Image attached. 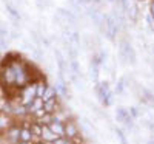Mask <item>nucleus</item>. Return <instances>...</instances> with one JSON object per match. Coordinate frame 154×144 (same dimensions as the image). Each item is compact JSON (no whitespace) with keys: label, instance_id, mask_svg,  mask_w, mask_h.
<instances>
[{"label":"nucleus","instance_id":"obj_1","mask_svg":"<svg viewBox=\"0 0 154 144\" xmlns=\"http://www.w3.org/2000/svg\"><path fill=\"white\" fill-rule=\"evenodd\" d=\"M80 135H82V130H80V127L77 126V123L74 119L65 121V136L66 138H69L74 144H82Z\"/></svg>","mask_w":154,"mask_h":144},{"label":"nucleus","instance_id":"obj_2","mask_svg":"<svg viewBox=\"0 0 154 144\" xmlns=\"http://www.w3.org/2000/svg\"><path fill=\"white\" fill-rule=\"evenodd\" d=\"M103 20H105V28H106L105 36L109 39V41H114L116 36H117V33H119V25H117V22H116L114 17L109 16V14H103Z\"/></svg>","mask_w":154,"mask_h":144},{"label":"nucleus","instance_id":"obj_3","mask_svg":"<svg viewBox=\"0 0 154 144\" xmlns=\"http://www.w3.org/2000/svg\"><path fill=\"white\" fill-rule=\"evenodd\" d=\"M119 50L123 51V53L126 54L128 57V62H130L131 65H136L137 64V54H136V50L133 48V45L126 41V39H122V41L119 42Z\"/></svg>","mask_w":154,"mask_h":144},{"label":"nucleus","instance_id":"obj_4","mask_svg":"<svg viewBox=\"0 0 154 144\" xmlns=\"http://www.w3.org/2000/svg\"><path fill=\"white\" fill-rule=\"evenodd\" d=\"M48 127L53 130L57 136H65V123L60 121V119H57V118H54L53 123H51Z\"/></svg>","mask_w":154,"mask_h":144},{"label":"nucleus","instance_id":"obj_5","mask_svg":"<svg viewBox=\"0 0 154 144\" xmlns=\"http://www.w3.org/2000/svg\"><path fill=\"white\" fill-rule=\"evenodd\" d=\"M57 14L65 20V22H68V23H71V25H74V23H77V17L74 16V12H71L69 9H66V8H59L57 9Z\"/></svg>","mask_w":154,"mask_h":144},{"label":"nucleus","instance_id":"obj_6","mask_svg":"<svg viewBox=\"0 0 154 144\" xmlns=\"http://www.w3.org/2000/svg\"><path fill=\"white\" fill-rule=\"evenodd\" d=\"M43 109L46 113H56L59 109H60V104H59V99L57 98H53V99H48V101H43Z\"/></svg>","mask_w":154,"mask_h":144},{"label":"nucleus","instance_id":"obj_7","mask_svg":"<svg viewBox=\"0 0 154 144\" xmlns=\"http://www.w3.org/2000/svg\"><path fill=\"white\" fill-rule=\"evenodd\" d=\"M57 138V135L51 130L48 126H42V133H40V139L45 142H53Z\"/></svg>","mask_w":154,"mask_h":144},{"label":"nucleus","instance_id":"obj_8","mask_svg":"<svg viewBox=\"0 0 154 144\" xmlns=\"http://www.w3.org/2000/svg\"><path fill=\"white\" fill-rule=\"evenodd\" d=\"M34 138L32 132H31V126H23L20 129V141L23 142H31Z\"/></svg>","mask_w":154,"mask_h":144},{"label":"nucleus","instance_id":"obj_9","mask_svg":"<svg viewBox=\"0 0 154 144\" xmlns=\"http://www.w3.org/2000/svg\"><path fill=\"white\" fill-rule=\"evenodd\" d=\"M128 116H130V110H128L126 107H123V106H119L117 110H116V121L123 124V121L126 119Z\"/></svg>","mask_w":154,"mask_h":144},{"label":"nucleus","instance_id":"obj_10","mask_svg":"<svg viewBox=\"0 0 154 144\" xmlns=\"http://www.w3.org/2000/svg\"><path fill=\"white\" fill-rule=\"evenodd\" d=\"M54 56H56V59H57V65H59V73H63V74H65V71L68 70V67H66V64H65V59H63L62 53H60L59 50H54Z\"/></svg>","mask_w":154,"mask_h":144},{"label":"nucleus","instance_id":"obj_11","mask_svg":"<svg viewBox=\"0 0 154 144\" xmlns=\"http://www.w3.org/2000/svg\"><path fill=\"white\" fill-rule=\"evenodd\" d=\"M5 6H6V9L9 11V14H11L12 19H14V20H20V12L16 9V6L12 5L9 0H5Z\"/></svg>","mask_w":154,"mask_h":144},{"label":"nucleus","instance_id":"obj_12","mask_svg":"<svg viewBox=\"0 0 154 144\" xmlns=\"http://www.w3.org/2000/svg\"><path fill=\"white\" fill-rule=\"evenodd\" d=\"M57 95H59V91H57V88L56 87H46V90H45V93H43V96H42V99L43 101H48V99H53V98H57Z\"/></svg>","mask_w":154,"mask_h":144},{"label":"nucleus","instance_id":"obj_13","mask_svg":"<svg viewBox=\"0 0 154 144\" xmlns=\"http://www.w3.org/2000/svg\"><path fill=\"white\" fill-rule=\"evenodd\" d=\"M69 70H71L72 74H77V76L82 74L80 73V65H79V62H77V59H71L69 61Z\"/></svg>","mask_w":154,"mask_h":144},{"label":"nucleus","instance_id":"obj_14","mask_svg":"<svg viewBox=\"0 0 154 144\" xmlns=\"http://www.w3.org/2000/svg\"><path fill=\"white\" fill-rule=\"evenodd\" d=\"M125 87H126V82H125L123 77H120V79L116 82V88H114V91H116L117 95H122L123 91H125Z\"/></svg>","mask_w":154,"mask_h":144},{"label":"nucleus","instance_id":"obj_15","mask_svg":"<svg viewBox=\"0 0 154 144\" xmlns=\"http://www.w3.org/2000/svg\"><path fill=\"white\" fill-rule=\"evenodd\" d=\"M46 84L45 82H38V84H35V98H42L43 96V93H45V90H46Z\"/></svg>","mask_w":154,"mask_h":144},{"label":"nucleus","instance_id":"obj_16","mask_svg":"<svg viewBox=\"0 0 154 144\" xmlns=\"http://www.w3.org/2000/svg\"><path fill=\"white\" fill-rule=\"evenodd\" d=\"M114 132H116V135H117V138H119L120 144H130V142H128V139H126V135H125V132H123L122 129L116 127V129H114Z\"/></svg>","mask_w":154,"mask_h":144},{"label":"nucleus","instance_id":"obj_17","mask_svg":"<svg viewBox=\"0 0 154 144\" xmlns=\"http://www.w3.org/2000/svg\"><path fill=\"white\" fill-rule=\"evenodd\" d=\"M69 41H71L74 45H77V47H79V45H80V34H79V33H71Z\"/></svg>","mask_w":154,"mask_h":144},{"label":"nucleus","instance_id":"obj_18","mask_svg":"<svg viewBox=\"0 0 154 144\" xmlns=\"http://www.w3.org/2000/svg\"><path fill=\"white\" fill-rule=\"evenodd\" d=\"M83 45H85L86 50H91V48H93V37L85 36V37H83Z\"/></svg>","mask_w":154,"mask_h":144},{"label":"nucleus","instance_id":"obj_19","mask_svg":"<svg viewBox=\"0 0 154 144\" xmlns=\"http://www.w3.org/2000/svg\"><path fill=\"white\" fill-rule=\"evenodd\" d=\"M128 110H130V115L134 118V119H136V118H139L140 115H142V113H140V109H139V107H134V106H133V107H130Z\"/></svg>","mask_w":154,"mask_h":144},{"label":"nucleus","instance_id":"obj_20","mask_svg":"<svg viewBox=\"0 0 154 144\" xmlns=\"http://www.w3.org/2000/svg\"><path fill=\"white\" fill-rule=\"evenodd\" d=\"M9 34V31H8V28L5 27V23H0V37H3V39H6V36Z\"/></svg>","mask_w":154,"mask_h":144},{"label":"nucleus","instance_id":"obj_21","mask_svg":"<svg viewBox=\"0 0 154 144\" xmlns=\"http://www.w3.org/2000/svg\"><path fill=\"white\" fill-rule=\"evenodd\" d=\"M29 34H31V37H32V41H34L37 45H40V36H38V33H37V31H34V30H31V31H29Z\"/></svg>","mask_w":154,"mask_h":144},{"label":"nucleus","instance_id":"obj_22","mask_svg":"<svg viewBox=\"0 0 154 144\" xmlns=\"http://www.w3.org/2000/svg\"><path fill=\"white\" fill-rule=\"evenodd\" d=\"M77 3H79V5H85V6H88L89 3H91V0H77Z\"/></svg>","mask_w":154,"mask_h":144},{"label":"nucleus","instance_id":"obj_23","mask_svg":"<svg viewBox=\"0 0 154 144\" xmlns=\"http://www.w3.org/2000/svg\"><path fill=\"white\" fill-rule=\"evenodd\" d=\"M9 34H11V39H17V37H20V34H19L17 31H11Z\"/></svg>","mask_w":154,"mask_h":144},{"label":"nucleus","instance_id":"obj_24","mask_svg":"<svg viewBox=\"0 0 154 144\" xmlns=\"http://www.w3.org/2000/svg\"><path fill=\"white\" fill-rule=\"evenodd\" d=\"M151 16H152V17H154V3H152V5H151Z\"/></svg>","mask_w":154,"mask_h":144},{"label":"nucleus","instance_id":"obj_25","mask_svg":"<svg viewBox=\"0 0 154 144\" xmlns=\"http://www.w3.org/2000/svg\"><path fill=\"white\" fill-rule=\"evenodd\" d=\"M91 2H94V3H97V5H100V3H102V0H91Z\"/></svg>","mask_w":154,"mask_h":144},{"label":"nucleus","instance_id":"obj_26","mask_svg":"<svg viewBox=\"0 0 154 144\" xmlns=\"http://www.w3.org/2000/svg\"><path fill=\"white\" fill-rule=\"evenodd\" d=\"M148 144H154V136H151V139L148 141Z\"/></svg>","mask_w":154,"mask_h":144},{"label":"nucleus","instance_id":"obj_27","mask_svg":"<svg viewBox=\"0 0 154 144\" xmlns=\"http://www.w3.org/2000/svg\"><path fill=\"white\" fill-rule=\"evenodd\" d=\"M37 144H51V142H45V141H42V139H40V141H38Z\"/></svg>","mask_w":154,"mask_h":144},{"label":"nucleus","instance_id":"obj_28","mask_svg":"<svg viewBox=\"0 0 154 144\" xmlns=\"http://www.w3.org/2000/svg\"><path fill=\"white\" fill-rule=\"evenodd\" d=\"M17 144H29V142H23V141H19Z\"/></svg>","mask_w":154,"mask_h":144},{"label":"nucleus","instance_id":"obj_29","mask_svg":"<svg viewBox=\"0 0 154 144\" xmlns=\"http://www.w3.org/2000/svg\"><path fill=\"white\" fill-rule=\"evenodd\" d=\"M109 2H117V0H109Z\"/></svg>","mask_w":154,"mask_h":144},{"label":"nucleus","instance_id":"obj_30","mask_svg":"<svg viewBox=\"0 0 154 144\" xmlns=\"http://www.w3.org/2000/svg\"><path fill=\"white\" fill-rule=\"evenodd\" d=\"M152 53H154V48H152Z\"/></svg>","mask_w":154,"mask_h":144}]
</instances>
